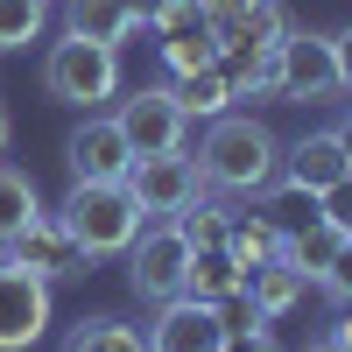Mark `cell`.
Returning <instances> with one entry per match:
<instances>
[{
	"label": "cell",
	"mask_w": 352,
	"mask_h": 352,
	"mask_svg": "<svg viewBox=\"0 0 352 352\" xmlns=\"http://www.w3.org/2000/svg\"><path fill=\"white\" fill-rule=\"evenodd\" d=\"M331 345H345V352H352V303H338V324H331Z\"/></svg>",
	"instance_id": "cell-30"
},
{
	"label": "cell",
	"mask_w": 352,
	"mask_h": 352,
	"mask_svg": "<svg viewBox=\"0 0 352 352\" xmlns=\"http://www.w3.org/2000/svg\"><path fill=\"white\" fill-rule=\"evenodd\" d=\"M317 289H324L331 303H352V232H345V247H338V261L324 268V282H317Z\"/></svg>",
	"instance_id": "cell-27"
},
{
	"label": "cell",
	"mask_w": 352,
	"mask_h": 352,
	"mask_svg": "<svg viewBox=\"0 0 352 352\" xmlns=\"http://www.w3.org/2000/svg\"><path fill=\"white\" fill-rule=\"evenodd\" d=\"M338 247H345V232L317 219V226H303V232H289V240H282V261H289V268H303L310 282H324V268L338 261Z\"/></svg>",
	"instance_id": "cell-19"
},
{
	"label": "cell",
	"mask_w": 352,
	"mask_h": 352,
	"mask_svg": "<svg viewBox=\"0 0 352 352\" xmlns=\"http://www.w3.org/2000/svg\"><path fill=\"white\" fill-rule=\"evenodd\" d=\"M226 254H232V268H240V275H254V268H268V261L282 254V232L247 204V212H232V226H226Z\"/></svg>",
	"instance_id": "cell-17"
},
{
	"label": "cell",
	"mask_w": 352,
	"mask_h": 352,
	"mask_svg": "<svg viewBox=\"0 0 352 352\" xmlns=\"http://www.w3.org/2000/svg\"><path fill=\"white\" fill-rule=\"evenodd\" d=\"M50 331V282L0 261V352H28Z\"/></svg>",
	"instance_id": "cell-11"
},
{
	"label": "cell",
	"mask_w": 352,
	"mask_h": 352,
	"mask_svg": "<svg viewBox=\"0 0 352 352\" xmlns=\"http://www.w3.org/2000/svg\"><path fill=\"white\" fill-rule=\"evenodd\" d=\"M148 28H155V50H162L169 78L219 64V36H212V14H204L197 0H162V14H155Z\"/></svg>",
	"instance_id": "cell-10"
},
{
	"label": "cell",
	"mask_w": 352,
	"mask_h": 352,
	"mask_svg": "<svg viewBox=\"0 0 352 352\" xmlns=\"http://www.w3.org/2000/svg\"><path fill=\"white\" fill-rule=\"evenodd\" d=\"M219 345H226V317H219V303H197V296H169V303H155L148 352H219Z\"/></svg>",
	"instance_id": "cell-12"
},
{
	"label": "cell",
	"mask_w": 352,
	"mask_h": 352,
	"mask_svg": "<svg viewBox=\"0 0 352 352\" xmlns=\"http://www.w3.org/2000/svg\"><path fill=\"white\" fill-rule=\"evenodd\" d=\"M113 120H120V134H127L134 155H176L190 141V113L176 106L169 85H141V92H127Z\"/></svg>",
	"instance_id": "cell-8"
},
{
	"label": "cell",
	"mask_w": 352,
	"mask_h": 352,
	"mask_svg": "<svg viewBox=\"0 0 352 352\" xmlns=\"http://www.w3.org/2000/svg\"><path fill=\"white\" fill-rule=\"evenodd\" d=\"M43 28H50V0H0V56L43 43Z\"/></svg>",
	"instance_id": "cell-24"
},
{
	"label": "cell",
	"mask_w": 352,
	"mask_h": 352,
	"mask_svg": "<svg viewBox=\"0 0 352 352\" xmlns=\"http://www.w3.org/2000/svg\"><path fill=\"white\" fill-rule=\"evenodd\" d=\"M310 289H317V282H310L303 268H289L282 254L268 261V268H254V275H247V296H254V310L268 317V324H282V317H296V310L310 303Z\"/></svg>",
	"instance_id": "cell-14"
},
{
	"label": "cell",
	"mask_w": 352,
	"mask_h": 352,
	"mask_svg": "<svg viewBox=\"0 0 352 352\" xmlns=\"http://www.w3.org/2000/svg\"><path fill=\"white\" fill-rule=\"evenodd\" d=\"M310 352H345V345H331V338H317V345H310Z\"/></svg>",
	"instance_id": "cell-33"
},
{
	"label": "cell",
	"mask_w": 352,
	"mask_h": 352,
	"mask_svg": "<svg viewBox=\"0 0 352 352\" xmlns=\"http://www.w3.org/2000/svg\"><path fill=\"white\" fill-rule=\"evenodd\" d=\"M254 212L261 219H268L275 232H282V240H289V232H303V226H317V190H303V184H289V176H275V184H261L254 197Z\"/></svg>",
	"instance_id": "cell-16"
},
{
	"label": "cell",
	"mask_w": 352,
	"mask_h": 352,
	"mask_svg": "<svg viewBox=\"0 0 352 352\" xmlns=\"http://www.w3.org/2000/svg\"><path fill=\"white\" fill-rule=\"evenodd\" d=\"M331 64H338V99H352V28L331 36Z\"/></svg>",
	"instance_id": "cell-28"
},
{
	"label": "cell",
	"mask_w": 352,
	"mask_h": 352,
	"mask_svg": "<svg viewBox=\"0 0 352 352\" xmlns=\"http://www.w3.org/2000/svg\"><path fill=\"white\" fill-rule=\"evenodd\" d=\"M232 289H247V275L232 268V254H226V247L190 254V268H184V296H197V303H226Z\"/></svg>",
	"instance_id": "cell-18"
},
{
	"label": "cell",
	"mask_w": 352,
	"mask_h": 352,
	"mask_svg": "<svg viewBox=\"0 0 352 352\" xmlns=\"http://www.w3.org/2000/svg\"><path fill=\"white\" fill-rule=\"evenodd\" d=\"M127 289L141 303H169V296H184V268H190V240L176 232V219H148L127 240Z\"/></svg>",
	"instance_id": "cell-5"
},
{
	"label": "cell",
	"mask_w": 352,
	"mask_h": 352,
	"mask_svg": "<svg viewBox=\"0 0 352 352\" xmlns=\"http://www.w3.org/2000/svg\"><path fill=\"white\" fill-rule=\"evenodd\" d=\"M226 226H232V204H219V197H197V204H184V212H176V232L190 240V254L226 247Z\"/></svg>",
	"instance_id": "cell-23"
},
{
	"label": "cell",
	"mask_w": 352,
	"mask_h": 352,
	"mask_svg": "<svg viewBox=\"0 0 352 352\" xmlns=\"http://www.w3.org/2000/svg\"><path fill=\"white\" fill-rule=\"evenodd\" d=\"M64 169H71V184H120L134 169V148H127L120 120L113 113H85L64 141Z\"/></svg>",
	"instance_id": "cell-9"
},
{
	"label": "cell",
	"mask_w": 352,
	"mask_h": 352,
	"mask_svg": "<svg viewBox=\"0 0 352 352\" xmlns=\"http://www.w3.org/2000/svg\"><path fill=\"white\" fill-rule=\"evenodd\" d=\"M268 99L275 106H324L338 99V64H331V36L317 28H289L268 56Z\"/></svg>",
	"instance_id": "cell-4"
},
{
	"label": "cell",
	"mask_w": 352,
	"mask_h": 352,
	"mask_svg": "<svg viewBox=\"0 0 352 352\" xmlns=\"http://www.w3.org/2000/svg\"><path fill=\"white\" fill-rule=\"evenodd\" d=\"M64 352H148V331L120 324V317H85V324H71Z\"/></svg>",
	"instance_id": "cell-22"
},
{
	"label": "cell",
	"mask_w": 352,
	"mask_h": 352,
	"mask_svg": "<svg viewBox=\"0 0 352 352\" xmlns=\"http://www.w3.org/2000/svg\"><path fill=\"white\" fill-rule=\"evenodd\" d=\"M127 14H134V28H148V21L162 14V0H127Z\"/></svg>",
	"instance_id": "cell-31"
},
{
	"label": "cell",
	"mask_w": 352,
	"mask_h": 352,
	"mask_svg": "<svg viewBox=\"0 0 352 352\" xmlns=\"http://www.w3.org/2000/svg\"><path fill=\"white\" fill-rule=\"evenodd\" d=\"M43 212V190H36V176L14 169V162H0V247L14 240V232Z\"/></svg>",
	"instance_id": "cell-21"
},
{
	"label": "cell",
	"mask_w": 352,
	"mask_h": 352,
	"mask_svg": "<svg viewBox=\"0 0 352 352\" xmlns=\"http://www.w3.org/2000/svg\"><path fill=\"white\" fill-rule=\"evenodd\" d=\"M317 219H324V226H338V232H352V169L338 176L331 190H317Z\"/></svg>",
	"instance_id": "cell-25"
},
{
	"label": "cell",
	"mask_w": 352,
	"mask_h": 352,
	"mask_svg": "<svg viewBox=\"0 0 352 352\" xmlns=\"http://www.w3.org/2000/svg\"><path fill=\"white\" fill-rule=\"evenodd\" d=\"M64 28L85 36V43H106V50H120V43L141 36L134 14H127V0H64Z\"/></svg>",
	"instance_id": "cell-15"
},
{
	"label": "cell",
	"mask_w": 352,
	"mask_h": 352,
	"mask_svg": "<svg viewBox=\"0 0 352 352\" xmlns=\"http://www.w3.org/2000/svg\"><path fill=\"white\" fill-rule=\"evenodd\" d=\"M197 169H204V184H212V190H226V197H254L261 184H275V176H282V141H275V127L261 120V113L226 106L219 120H204Z\"/></svg>",
	"instance_id": "cell-1"
},
{
	"label": "cell",
	"mask_w": 352,
	"mask_h": 352,
	"mask_svg": "<svg viewBox=\"0 0 352 352\" xmlns=\"http://www.w3.org/2000/svg\"><path fill=\"white\" fill-rule=\"evenodd\" d=\"M56 219L71 226V240L92 254V261L127 254V240L148 226V219H141V204L127 197V184H71L64 204H56Z\"/></svg>",
	"instance_id": "cell-3"
},
{
	"label": "cell",
	"mask_w": 352,
	"mask_h": 352,
	"mask_svg": "<svg viewBox=\"0 0 352 352\" xmlns=\"http://www.w3.org/2000/svg\"><path fill=\"white\" fill-rule=\"evenodd\" d=\"M120 184L141 204V219H176L184 204H197L204 190H212L204 169H197V155H184V148L176 155H134V169L120 176Z\"/></svg>",
	"instance_id": "cell-7"
},
{
	"label": "cell",
	"mask_w": 352,
	"mask_h": 352,
	"mask_svg": "<svg viewBox=\"0 0 352 352\" xmlns=\"http://www.w3.org/2000/svg\"><path fill=\"white\" fill-rule=\"evenodd\" d=\"M197 8L212 14V28H219V21H232V14H247V8H261V0H197Z\"/></svg>",
	"instance_id": "cell-29"
},
{
	"label": "cell",
	"mask_w": 352,
	"mask_h": 352,
	"mask_svg": "<svg viewBox=\"0 0 352 352\" xmlns=\"http://www.w3.org/2000/svg\"><path fill=\"white\" fill-rule=\"evenodd\" d=\"M43 92L56 106H78V113H99L106 99H120V50L106 43H85V36H56L43 56Z\"/></svg>",
	"instance_id": "cell-2"
},
{
	"label": "cell",
	"mask_w": 352,
	"mask_h": 352,
	"mask_svg": "<svg viewBox=\"0 0 352 352\" xmlns=\"http://www.w3.org/2000/svg\"><path fill=\"white\" fill-rule=\"evenodd\" d=\"M219 352H282L275 345V324L268 317H254V324H226V345Z\"/></svg>",
	"instance_id": "cell-26"
},
{
	"label": "cell",
	"mask_w": 352,
	"mask_h": 352,
	"mask_svg": "<svg viewBox=\"0 0 352 352\" xmlns=\"http://www.w3.org/2000/svg\"><path fill=\"white\" fill-rule=\"evenodd\" d=\"M0 261H14V268H28L36 282H78V275H92V254H85L78 240H71V226L56 219V212H36L8 247H0Z\"/></svg>",
	"instance_id": "cell-6"
},
{
	"label": "cell",
	"mask_w": 352,
	"mask_h": 352,
	"mask_svg": "<svg viewBox=\"0 0 352 352\" xmlns=\"http://www.w3.org/2000/svg\"><path fill=\"white\" fill-rule=\"evenodd\" d=\"M169 92H176V106H184L190 120H219V113L232 106V85H226V71H219V64H204V71H184V78L169 85Z\"/></svg>",
	"instance_id": "cell-20"
},
{
	"label": "cell",
	"mask_w": 352,
	"mask_h": 352,
	"mask_svg": "<svg viewBox=\"0 0 352 352\" xmlns=\"http://www.w3.org/2000/svg\"><path fill=\"white\" fill-rule=\"evenodd\" d=\"M8 134H14V120H8V99H0V148H8Z\"/></svg>",
	"instance_id": "cell-32"
},
{
	"label": "cell",
	"mask_w": 352,
	"mask_h": 352,
	"mask_svg": "<svg viewBox=\"0 0 352 352\" xmlns=\"http://www.w3.org/2000/svg\"><path fill=\"white\" fill-rule=\"evenodd\" d=\"M345 169H352V155H345L338 127H310L303 141H289V148H282V176H289V184H303V190H331Z\"/></svg>",
	"instance_id": "cell-13"
}]
</instances>
